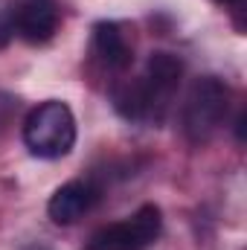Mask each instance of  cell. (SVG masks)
<instances>
[{
	"label": "cell",
	"instance_id": "6da1fadb",
	"mask_svg": "<svg viewBox=\"0 0 247 250\" xmlns=\"http://www.w3.org/2000/svg\"><path fill=\"white\" fill-rule=\"evenodd\" d=\"M23 143L29 154L41 160H59L67 157L76 146V117L73 111L59 102H41L23 123Z\"/></svg>",
	"mask_w": 247,
	"mask_h": 250
},
{
	"label": "cell",
	"instance_id": "7a4b0ae2",
	"mask_svg": "<svg viewBox=\"0 0 247 250\" xmlns=\"http://www.w3.org/2000/svg\"><path fill=\"white\" fill-rule=\"evenodd\" d=\"M227 108H230V87L221 79L215 76L195 79L184 102V117H181L184 134L192 143L209 140L218 131V125L224 123Z\"/></svg>",
	"mask_w": 247,
	"mask_h": 250
},
{
	"label": "cell",
	"instance_id": "3957f363",
	"mask_svg": "<svg viewBox=\"0 0 247 250\" xmlns=\"http://www.w3.org/2000/svg\"><path fill=\"white\" fill-rule=\"evenodd\" d=\"M160 230H163L160 207L143 204L134 215L90 233L82 250H145L151 242H157Z\"/></svg>",
	"mask_w": 247,
	"mask_h": 250
},
{
	"label": "cell",
	"instance_id": "277c9868",
	"mask_svg": "<svg viewBox=\"0 0 247 250\" xmlns=\"http://www.w3.org/2000/svg\"><path fill=\"white\" fill-rule=\"evenodd\" d=\"M184 79V62L175 56V53H151L148 64H145V73H143V87H145V96H148V108H151V120L160 123L166 108H169V99L175 96L178 84Z\"/></svg>",
	"mask_w": 247,
	"mask_h": 250
},
{
	"label": "cell",
	"instance_id": "5b68a950",
	"mask_svg": "<svg viewBox=\"0 0 247 250\" xmlns=\"http://www.w3.org/2000/svg\"><path fill=\"white\" fill-rule=\"evenodd\" d=\"M12 29L26 44H47L59 29V9L53 0H23L9 12Z\"/></svg>",
	"mask_w": 247,
	"mask_h": 250
},
{
	"label": "cell",
	"instance_id": "8992f818",
	"mask_svg": "<svg viewBox=\"0 0 247 250\" xmlns=\"http://www.w3.org/2000/svg\"><path fill=\"white\" fill-rule=\"evenodd\" d=\"M99 201V189L90 181H70L53 192L50 204H47V215L53 224H76L79 218H84Z\"/></svg>",
	"mask_w": 247,
	"mask_h": 250
},
{
	"label": "cell",
	"instance_id": "52a82bcc",
	"mask_svg": "<svg viewBox=\"0 0 247 250\" xmlns=\"http://www.w3.org/2000/svg\"><path fill=\"white\" fill-rule=\"evenodd\" d=\"M93 53L108 70H128L134 62L123 26L114 21H99L93 26Z\"/></svg>",
	"mask_w": 247,
	"mask_h": 250
},
{
	"label": "cell",
	"instance_id": "ba28073f",
	"mask_svg": "<svg viewBox=\"0 0 247 250\" xmlns=\"http://www.w3.org/2000/svg\"><path fill=\"white\" fill-rule=\"evenodd\" d=\"M111 99H114L117 114L123 120H128V123H145V120H151L148 96H145V87H143L140 79L137 82H120V84H114Z\"/></svg>",
	"mask_w": 247,
	"mask_h": 250
},
{
	"label": "cell",
	"instance_id": "9c48e42d",
	"mask_svg": "<svg viewBox=\"0 0 247 250\" xmlns=\"http://www.w3.org/2000/svg\"><path fill=\"white\" fill-rule=\"evenodd\" d=\"M12 35H15L12 18H9V15H0V47H6V44L12 41Z\"/></svg>",
	"mask_w": 247,
	"mask_h": 250
},
{
	"label": "cell",
	"instance_id": "30bf717a",
	"mask_svg": "<svg viewBox=\"0 0 247 250\" xmlns=\"http://www.w3.org/2000/svg\"><path fill=\"white\" fill-rule=\"evenodd\" d=\"M215 3H221V6H239L242 0H215Z\"/></svg>",
	"mask_w": 247,
	"mask_h": 250
}]
</instances>
